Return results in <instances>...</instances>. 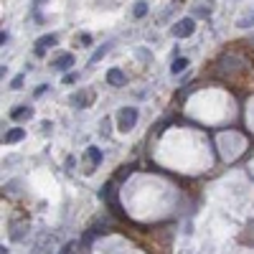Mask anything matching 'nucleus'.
Listing matches in <instances>:
<instances>
[{"instance_id": "obj_14", "label": "nucleus", "mask_w": 254, "mask_h": 254, "mask_svg": "<svg viewBox=\"0 0 254 254\" xmlns=\"http://www.w3.org/2000/svg\"><path fill=\"white\" fill-rule=\"evenodd\" d=\"M23 79H26V76H23V74H18L16 79L10 82V89H20V86H23Z\"/></svg>"}, {"instance_id": "obj_17", "label": "nucleus", "mask_w": 254, "mask_h": 254, "mask_svg": "<svg viewBox=\"0 0 254 254\" xmlns=\"http://www.w3.org/2000/svg\"><path fill=\"white\" fill-rule=\"evenodd\" d=\"M102 135H109V117L102 119Z\"/></svg>"}, {"instance_id": "obj_16", "label": "nucleus", "mask_w": 254, "mask_h": 254, "mask_svg": "<svg viewBox=\"0 0 254 254\" xmlns=\"http://www.w3.org/2000/svg\"><path fill=\"white\" fill-rule=\"evenodd\" d=\"M79 43H82V46H89V43H92V36H89V33H82V36H79Z\"/></svg>"}, {"instance_id": "obj_1", "label": "nucleus", "mask_w": 254, "mask_h": 254, "mask_svg": "<svg viewBox=\"0 0 254 254\" xmlns=\"http://www.w3.org/2000/svg\"><path fill=\"white\" fill-rule=\"evenodd\" d=\"M117 122H119V130H122V132H130L132 127H135V122H137V109L135 107H122L117 112Z\"/></svg>"}, {"instance_id": "obj_5", "label": "nucleus", "mask_w": 254, "mask_h": 254, "mask_svg": "<svg viewBox=\"0 0 254 254\" xmlns=\"http://www.w3.org/2000/svg\"><path fill=\"white\" fill-rule=\"evenodd\" d=\"M33 117V107H16L13 112H10V119H13V122H28V119Z\"/></svg>"}, {"instance_id": "obj_9", "label": "nucleus", "mask_w": 254, "mask_h": 254, "mask_svg": "<svg viewBox=\"0 0 254 254\" xmlns=\"http://www.w3.org/2000/svg\"><path fill=\"white\" fill-rule=\"evenodd\" d=\"M196 16H211L214 13V0H201L196 8H193Z\"/></svg>"}, {"instance_id": "obj_7", "label": "nucleus", "mask_w": 254, "mask_h": 254, "mask_svg": "<svg viewBox=\"0 0 254 254\" xmlns=\"http://www.w3.org/2000/svg\"><path fill=\"white\" fill-rule=\"evenodd\" d=\"M51 66H53L56 71H69L71 66H74V53H61V56L53 61Z\"/></svg>"}, {"instance_id": "obj_10", "label": "nucleus", "mask_w": 254, "mask_h": 254, "mask_svg": "<svg viewBox=\"0 0 254 254\" xmlns=\"http://www.w3.org/2000/svg\"><path fill=\"white\" fill-rule=\"evenodd\" d=\"M23 135H26V130L13 127V130H10L8 135H5V142H8V145H10V142H18V140H23Z\"/></svg>"}, {"instance_id": "obj_4", "label": "nucleus", "mask_w": 254, "mask_h": 254, "mask_svg": "<svg viewBox=\"0 0 254 254\" xmlns=\"http://www.w3.org/2000/svg\"><path fill=\"white\" fill-rule=\"evenodd\" d=\"M51 46H56V36H41L36 41V49H33V53H36V56H46V51Z\"/></svg>"}, {"instance_id": "obj_15", "label": "nucleus", "mask_w": 254, "mask_h": 254, "mask_svg": "<svg viewBox=\"0 0 254 254\" xmlns=\"http://www.w3.org/2000/svg\"><path fill=\"white\" fill-rule=\"evenodd\" d=\"M107 49H109V46H102V49H99V51L94 53V56H92V64H97L99 59H102V56H104V53H107Z\"/></svg>"}, {"instance_id": "obj_11", "label": "nucleus", "mask_w": 254, "mask_h": 254, "mask_svg": "<svg viewBox=\"0 0 254 254\" xmlns=\"http://www.w3.org/2000/svg\"><path fill=\"white\" fill-rule=\"evenodd\" d=\"M132 16H135V18L148 16V3H145V0H137V3H135V8H132Z\"/></svg>"}, {"instance_id": "obj_3", "label": "nucleus", "mask_w": 254, "mask_h": 254, "mask_svg": "<svg viewBox=\"0 0 254 254\" xmlns=\"http://www.w3.org/2000/svg\"><path fill=\"white\" fill-rule=\"evenodd\" d=\"M102 163V150L99 148H86V152H84V165H86V173H92L97 165Z\"/></svg>"}, {"instance_id": "obj_12", "label": "nucleus", "mask_w": 254, "mask_h": 254, "mask_svg": "<svg viewBox=\"0 0 254 254\" xmlns=\"http://www.w3.org/2000/svg\"><path fill=\"white\" fill-rule=\"evenodd\" d=\"M186 66H188V59H175L173 66H170V71L173 74H181V71H186Z\"/></svg>"}, {"instance_id": "obj_13", "label": "nucleus", "mask_w": 254, "mask_h": 254, "mask_svg": "<svg viewBox=\"0 0 254 254\" xmlns=\"http://www.w3.org/2000/svg\"><path fill=\"white\" fill-rule=\"evenodd\" d=\"M237 26H239V28H249V26H254V13H247V16H241V18L237 20Z\"/></svg>"}, {"instance_id": "obj_19", "label": "nucleus", "mask_w": 254, "mask_h": 254, "mask_svg": "<svg viewBox=\"0 0 254 254\" xmlns=\"http://www.w3.org/2000/svg\"><path fill=\"white\" fill-rule=\"evenodd\" d=\"M41 5H43V0H33V10H38Z\"/></svg>"}, {"instance_id": "obj_6", "label": "nucleus", "mask_w": 254, "mask_h": 254, "mask_svg": "<svg viewBox=\"0 0 254 254\" xmlns=\"http://www.w3.org/2000/svg\"><path fill=\"white\" fill-rule=\"evenodd\" d=\"M107 84H112V86H125L127 84V76L122 69H109L107 71Z\"/></svg>"}, {"instance_id": "obj_18", "label": "nucleus", "mask_w": 254, "mask_h": 254, "mask_svg": "<svg viewBox=\"0 0 254 254\" xmlns=\"http://www.w3.org/2000/svg\"><path fill=\"white\" fill-rule=\"evenodd\" d=\"M76 82V74H66L64 76V84H74Z\"/></svg>"}, {"instance_id": "obj_2", "label": "nucleus", "mask_w": 254, "mask_h": 254, "mask_svg": "<svg viewBox=\"0 0 254 254\" xmlns=\"http://www.w3.org/2000/svg\"><path fill=\"white\" fill-rule=\"evenodd\" d=\"M193 31H196V20L193 18H183V20H178V23L170 28V33L175 38H188Z\"/></svg>"}, {"instance_id": "obj_8", "label": "nucleus", "mask_w": 254, "mask_h": 254, "mask_svg": "<svg viewBox=\"0 0 254 254\" xmlns=\"http://www.w3.org/2000/svg\"><path fill=\"white\" fill-rule=\"evenodd\" d=\"M92 99H94V94H92V92H89V94H86V92H76V94L69 99V102H71V107L82 109V107H86V104H89Z\"/></svg>"}]
</instances>
